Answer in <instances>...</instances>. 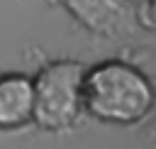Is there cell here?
<instances>
[{
	"mask_svg": "<svg viewBox=\"0 0 156 149\" xmlns=\"http://www.w3.org/2000/svg\"><path fill=\"white\" fill-rule=\"evenodd\" d=\"M83 76L85 64L56 59L32 76L34 115L32 125L44 132H71L83 120Z\"/></svg>",
	"mask_w": 156,
	"mask_h": 149,
	"instance_id": "obj_2",
	"label": "cell"
},
{
	"mask_svg": "<svg viewBox=\"0 0 156 149\" xmlns=\"http://www.w3.org/2000/svg\"><path fill=\"white\" fill-rule=\"evenodd\" d=\"M141 24H156V0H144V7H139Z\"/></svg>",
	"mask_w": 156,
	"mask_h": 149,
	"instance_id": "obj_5",
	"label": "cell"
},
{
	"mask_svg": "<svg viewBox=\"0 0 156 149\" xmlns=\"http://www.w3.org/2000/svg\"><path fill=\"white\" fill-rule=\"evenodd\" d=\"M61 7L90 34L119 39L139 29V7L134 0H58Z\"/></svg>",
	"mask_w": 156,
	"mask_h": 149,
	"instance_id": "obj_3",
	"label": "cell"
},
{
	"mask_svg": "<svg viewBox=\"0 0 156 149\" xmlns=\"http://www.w3.org/2000/svg\"><path fill=\"white\" fill-rule=\"evenodd\" d=\"M34 90L32 76L20 71L0 73V129H22L32 125Z\"/></svg>",
	"mask_w": 156,
	"mask_h": 149,
	"instance_id": "obj_4",
	"label": "cell"
},
{
	"mask_svg": "<svg viewBox=\"0 0 156 149\" xmlns=\"http://www.w3.org/2000/svg\"><path fill=\"white\" fill-rule=\"evenodd\" d=\"M156 105L151 78L132 61L105 59L85 66L83 112L102 125L129 127L149 117Z\"/></svg>",
	"mask_w": 156,
	"mask_h": 149,
	"instance_id": "obj_1",
	"label": "cell"
}]
</instances>
